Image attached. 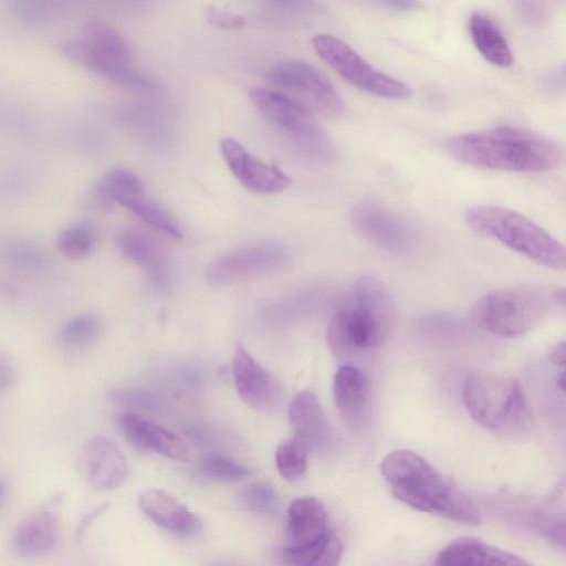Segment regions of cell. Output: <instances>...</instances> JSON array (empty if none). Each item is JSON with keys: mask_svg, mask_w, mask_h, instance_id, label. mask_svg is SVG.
<instances>
[{"mask_svg": "<svg viewBox=\"0 0 566 566\" xmlns=\"http://www.w3.org/2000/svg\"><path fill=\"white\" fill-rule=\"evenodd\" d=\"M564 304V290L502 289L481 296L472 307L471 318L492 334L515 337L537 326L554 305Z\"/></svg>", "mask_w": 566, "mask_h": 566, "instance_id": "5", "label": "cell"}, {"mask_svg": "<svg viewBox=\"0 0 566 566\" xmlns=\"http://www.w3.org/2000/svg\"><path fill=\"white\" fill-rule=\"evenodd\" d=\"M518 10L530 20H537L543 13L541 4L535 0H521Z\"/></svg>", "mask_w": 566, "mask_h": 566, "instance_id": "37", "label": "cell"}, {"mask_svg": "<svg viewBox=\"0 0 566 566\" xmlns=\"http://www.w3.org/2000/svg\"><path fill=\"white\" fill-rule=\"evenodd\" d=\"M469 30L472 42L483 59L499 67L513 63L511 48L496 23L485 14L475 12L470 17Z\"/></svg>", "mask_w": 566, "mask_h": 566, "instance_id": "24", "label": "cell"}, {"mask_svg": "<svg viewBox=\"0 0 566 566\" xmlns=\"http://www.w3.org/2000/svg\"><path fill=\"white\" fill-rule=\"evenodd\" d=\"M342 542L331 530L318 541L303 547H284L280 556L285 564L295 566H333L342 556Z\"/></svg>", "mask_w": 566, "mask_h": 566, "instance_id": "25", "label": "cell"}, {"mask_svg": "<svg viewBox=\"0 0 566 566\" xmlns=\"http://www.w3.org/2000/svg\"><path fill=\"white\" fill-rule=\"evenodd\" d=\"M17 381V369L13 363L0 353V391L7 390Z\"/></svg>", "mask_w": 566, "mask_h": 566, "instance_id": "34", "label": "cell"}, {"mask_svg": "<svg viewBox=\"0 0 566 566\" xmlns=\"http://www.w3.org/2000/svg\"><path fill=\"white\" fill-rule=\"evenodd\" d=\"M565 342L558 343L551 352L549 360L557 365V366H564L565 365Z\"/></svg>", "mask_w": 566, "mask_h": 566, "instance_id": "39", "label": "cell"}, {"mask_svg": "<svg viewBox=\"0 0 566 566\" xmlns=\"http://www.w3.org/2000/svg\"><path fill=\"white\" fill-rule=\"evenodd\" d=\"M307 448L295 437L281 442L275 452L280 475L290 482L301 480L307 470Z\"/></svg>", "mask_w": 566, "mask_h": 566, "instance_id": "29", "label": "cell"}, {"mask_svg": "<svg viewBox=\"0 0 566 566\" xmlns=\"http://www.w3.org/2000/svg\"><path fill=\"white\" fill-rule=\"evenodd\" d=\"M268 82L312 113L329 118L343 117L345 104L331 81L312 64L289 60L276 63L266 74Z\"/></svg>", "mask_w": 566, "mask_h": 566, "instance_id": "9", "label": "cell"}, {"mask_svg": "<svg viewBox=\"0 0 566 566\" xmlns=\"http://www.w3.org/2000/svg\"><path fill=\"white\" fill-rule=\"evenodd\" d=\"M97 240L98 233L94 224L88 221H76L57 233L55 244L65 258L83 260L95 251Z\"/></svg>", "mask_w": 566, "mask_h": 566, "instance_id": "27", "label": "cell"}, {"mask_svg": "<svg viewBox=\"0 0 566 566\" xmlns=\"http://www.w3.org/2000/svg\"><path fill=\"white\" fill-rule=\"evenodd\" d=\"M355 230L374 245L391 253L407 252L413 233L398 216L374 202H359L350 211Z\"/></svg>", "mask_w": 566, "mask_h": 566, "instance_id": "12", "label": "cell"}, {"mask_svg": "<svg viewBox=\"0 0 566 566\" xmlns=\"http://www.w3.org/2000/svg\"><path fill=\"white\" fill-rule=\"evenodd\" d=\"M464 220L475 233L500 242L543 266L564 270V245L527 217L497 206L467 209Z\"/></svg>", "mask_w": 566, "mask_h": 566, "instance_id": "4", "label": "cell"}, {"mask_svg": "<svg viewBox=\"0 0 566 566\" xmlns=\"http://www.w3.org/2000/svg\"><path fill=\"white\" fill-rule=\"evenodd\" d=\"M396 323V304L389 289L371 275L358 277L326 329L331 350L339 356L371 352L386 343Z\"/></svg>", "mask_w": 566, "mask_h": 566, "instance_id": "2", "label": "cell"}, {"mask_svg": "<svg viewBox=\"0 0 566 566\" xmlns=\"http://www.w3.org/2000/svg\"><path fill=\"white\" fill-rule=\"evenodd\" d=\"M312 45L332 70L356 88L387 99L411 96V90L405 83L375 69L340 39L317 34L312 39Z\"/></svg>", "mask_w": 566, "mask_h": 566, "instance_id": "8", "label": "cell"}, {"mask_svg": "<svg viewBox=\"0 0 566 566\" xmlns=\"http://www.w3.org/2000/svg\"><path fill=\"white\" fill-rule=\"evenodd\" d=\"M200 472L207 479L223 482L238 481L251 474L248 467L217 453L208 454L202 459Z\"/></svg>", "mask_w": 566, "mask_h": 566, "instance_id": "30", "label": "cell"}, {"mask_svg": "<svg viewBox=\"0 0 566 566\" xmlns=\"http://www.w3.org/2000/svg\"><path fill=\"white\" fill-rule=\"evenodd\" d=\"M60 538L59 520L51 510L27 516L15 528L12 547L21 556L35 557L52 552Z\"/></svg>", "mask_w": 566, "mask_h": 566, "instance_id": "23", "label": "cell"}, {"mask_svg": "<svg viewBox=\"0 0 566 566\" xmlns=\"http://www.w3.org/2000/svg\"><path fill=\"white\" fill-rule=\"evenodd\" d=\"M117 203L125 207L153 229L175 239L182 238L179 224L165 209L147 198L145 190L127 196Z\"/></svg>", "mask_w": 566, "mask_h": 566, "instance_id": "26", "label": "cell"}, {"mask_svg": "<svg viewBox=\"0 0 566 566\" xmlns=\"http://www.w3.org/2000/svg\"><path fill=\"white\" fill-rule=\"evenodd\" d=\"M273 8L286 12H306L314 8L313 0H266Z\"/></svg>", "mask_w": 566, "mask_h": 566, "instance_id": "35", "label": "cell"}, {"mask_svg": "<svg viewBox=\"0 0 566 566\" xmlns=\"http://www.w3.org/2000/svg\"><path fill=\"white\" fill-rule=\"evenodd\" d=\"M76 55L90 69L119 84L143 91H153L157 87L153 80L133 67L127 42L108 27L90 28L78 45Z\"/></svg>", "mask_w": 566, "mask_h": 566, "instance_id": "10", "label": "cell"}, {"mask_svg": "<svg viewBox=\"0 0 566 566\" xmlns=\"http://www.w3.org/2000/svg\"><path fill=\"white\" fill-rule=\"evenodd\" d=\"M108 507V503H103L94 509H92L88 513H86L82 520L78 522L75 536L76 539L80 541L83 538L85 533L88 531V528L92 526L94 521L103 514Z\"/></svg>", "mask_w": 566, "mask_h": 566, "instance_id": "36", "label": "cell"}, {"mask_svg": "<svg viewBox=\"0 0 566 566\" xmlns=\"http://www.w3.org/2000/svg\"><path fill=\"white\" fill-rule=\"evenodd\" d=\"M4 494H6V485L3 484V482L0 480V502L2 501V499L4 497Z\"/></svg>", "mask_w": 566, "mask_h": 566, "instance_id": "41", "label": "cell"}, {"mask_svg": "<svg viewBox=\"0 0 566 566\" xmlns=\"http://www.w3.org/2000/svg\"><path fill=\"white\" fill-rule=\"evenodd\" d=\"M463 400L470 416L491 431L513 436L531 424L530 408L517 379L471 373L464 381Z\"/></svg>", "mask_w": 566, "mask_h": 566, "instance_id": "6", "label": "cell"}, {"mask_svg": "<svg viewBox=\"0 0 566 566\" xmlns=\"http://www.w3.org/2000/svg\"><path fill=\"white\" fill-rule=\"evenodd\" d=\"M220 150L232 175L251 191L273 195L291 185V178L283 170L258 159L234 138H223Z\"/></svg>", "mask_w": 566, "mask_h": 566, "instance_id": "14", "label": "cell"}, {"mask_svg": "<svg viewBox=\"0 0 566 566\" xmlns=\"http://www.w3.org/2000/svg\"><path fill=\"white\" fill-rule=\"evenodd\" d=\"M241 500L249 511L264 515L275 513L280 505L276 490L263 481L247 485L241 493Z\"/></svg>", "mask_w": 566, "mask_h": 566, "instance_id": "31", "label": "cell"}, {"mask_svg": "<svg viewBox=\"0 0 566 566\" xmlns=\"http://www.w3.org/2000/svg\"><path fill=\"white\" fill-rule=\"evenodd\" d=\"M232 376L239 397L250 407L263 409L273 400L275 389L269 373L242 346L234 350Z\"/></svg>", "mask_w": 566, "mask_h": 566, "instance_id": "21", "label": "cell"}, {"mask_svg": "<svg viewBox=\"0 0 566 566\" xmlns=\"http://www.w3.org/2000/svg\"><path fill=\"white\" fill-rule=\"evenodd\" d=\"M0 258L10 265L21 269L40 268L45 262V256L38 248L18 240H9L1 244Z\"/></svg>", "mask_w": 566, "mask_h": 566, "instance_id": "32", "label": "cell"}, {"mask_svg": "<svg viewBox=\"0 0 566 566\" xmlns=\"http://www.w3.org/2000/svg\"><path fill=\"white\" fill-rule=\"evenodd\" d=\"M557 387L564 391L565 389V374L562 373L558 377H557Z\"/></svg>", "mask_w": 566, "mask_h": 566, "instance_id": "40", "label": "cell"}, {"mask_svg": "<svg viewBox=\"0 0 566 566\" xmlns=\"http://www.w3.org/2000/svg\"><path fill=\"white\" fill-rule=\"evenodd\" d=\"M206 18L212 27L222 30H238L247 24V20L243 15L232 13L214 6L207 7Z\"/></svg>", "mask_w": 566, "mask_h": 566, "instance_id": "33", "label": "cell"}, {"mask_svg": "<svg viewBox=\"0 0 566 566\" xmlns=\"http://www.w3.org/2000/svg\"><path fill=\"white\" fill-rule=\"evenodd\" d=\"M380 471L392 494L407 505L455 522L480 523L475 503L419 454L409 450L388 453Z\"/></svg>", "mask_w": 566, "mask_h": 566, "instance_id": "3", "label": "cell"}, {"mask_svg": "<svg viewBox=\"0 0 566 566\" xmlns=\"http://www.w3.org/2000/svg\"><path fill=\"white\" fill-rule=\"evenodd\" d=\"M115 241L120 253L139 266L155 284H167V261L151 237L136 228H123L117 232Z\"/></svg>", "mask_w": 566, "mask_h": 566, "instance_id": "22", "label": "cell"}, {"mask_svg": "<svg viewBox=\"0 0 566 566\" xmlns=\"http://www.w3.org/2000/svg\"><path fill=\"white\" fill-rule=\"evenodd\" d=\"M101 331L98 316L83 313L73 316L60 328L56 340L63 348L80 349L94 343Z\"/></svg>", "mask_w": 566, "mask_h": 566, "instance_id": "28", "label": "cell"}, {"mask_svg": "<svg viewBox=\"0 0 566 566\" xmlns=\"http://www.w3.org/2000/svg\"><path fill=\"white\" fill-rule=\"evenodd\" d=\"M329 531L327 511L317 499L303 496L291 502L287 510L285 547L306 546Z\"/></svg>", "mask_w": 566, "mask_h": 566, "instance_id": "20", "label": "cell"}, {"mask_svg": "<svg viewBox=\"0 0 566 566\" xmlns=\"http://www.w3.org/2000/svg\"><path fill=\"white\" fill-rule=\"evenodd\" d=\"M138 505L151 522L180 537H192L201 530L200 518L163 490L149 489L142 492Z\"/></svg>", "mask_w": 566, "mask_h": 566, "instance_id": "17", "label": "cell"}, {"mask_svg": "<svg viewBox=\"0 0 566 566\" xmlns=\"http://www.w3.org/2000/svg\"><path fill=\"white\" fill-rule=\"evenodd\" d=\"M376 1L382 3L384 6H386L388 8L399 10V11H408V10L416 9L418 7L417 0H376Z\"/></svg>", "mask_w": 566, "mask_h": 566, "instance_id": "38", "label": "cell"}, {"mask_svg": "<svg viewBox=\"0 0 566 566\" xmlns=\"http://www.w3.org/2000/svg\"><path fill=\"white\" fill-rule=\"evenodd\" d=\"M291 426L308 451H324L332 442V431L317 397L308 391L298 392L289 410Z\"/></svg>", "mask_w": 566, "mask_h": 566, "instance_id": "18", "label": "cell"}, {"mask_svg": "<svg viewBox=\"0 0 566 566\" xmlns=\"http://www.w3.org/2000/svg\"><path fill=\"white\" fill-rule=\"evenodd\" d=\"M116 423L126 439L140 449L176 461H187L190 457V449L182 438L149 418L122 411L116 416Z\"/></svg>", "mask_w": 566, "mask_h": 566, "instance_id": "15", "label": "cell"}, {"mask_svg": "<svg viewBox=\"0 0 566 566\" xmlns=\"http://www.w3.org/2000/svg\"><path fill=\"white\" fill-rule=\"evenodd\" d=\"M287 248L277 242L249 245L226 253L207 269V280L227 285L282 266L289 260Z\"/></svg>", "mask_w": 566, "mask_h": 566, "instance_id": "11", "label": "cell"}, {"mask_svg": "<svg viewBox=\"0 0 566 566\" xmlns=\"http://www.w3.org/2000/svg\"><path fill=\"white\" fill-rule=\"evenodd\" d=\"M333 395L343 421L352 429L360 428L369 411L370 386L356 366H340L333 379Z\"/></svg>", "mask_w": 566, "mask_h": 566, "instance_id": "16", "label": "cell"}, {"mask_svg": "<svg viewBox=\"0 0 566 566\" xmlns=\"http://www.w3.org/2000/svg\"><path fill=\"white\" fill-rule=\"evenodd\" d=\"M447 150L459 163L497 171L544 172L564 163V149L556 142L506 126L452 136Z\"/></svg>", "mask_w": 566, "mask_h": 566, "instance_id": "1", "label": "cell"}, {"mask_svg": "<svg viewBox=\"0 0 566 566\" xmlns=\"http://www.w3.org/2000/svg\"><path fill=\"white\" fill-rule=\"evenodd\" d=\"M440 566H515L528 563L517 555L474 537H460L442 548L434 559Z\"/></svg>", "mask_w": 566, "mask_h": 566, "instance_id": "19", "label": "cell"}, {"mask_svg": "<svg viewBox=\"0 0 566 566\" xmlns=\"http://www.w3.org/2000/svg\"><path fill=\"white\" fill-rule=\"evenodd\" d=\"M80 467L86 483L96 491L114 490L125 483L128 464L117 443L97 434L83 446Z\"/></svg>", "mask_w": 566, "mask_h": 566, "instance_id": "13", "label": "cell"}, {"mask_svg": "<svg viewBox=\"0 0 566 566\" xmlns=\"http://www.w3.org/2000/svg\"><path fill=\"white\" fill-rule=\"evenodd\" d=\"M249 97L258 112L300 154L316 163H328L333 159L335 149L332 139L305 106L269 88H253Z\"/></svg>", "mask_w": 566, "mask_h": 566, "instance_id": "7", "label": "cell"}]
</instances>
